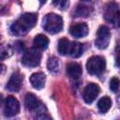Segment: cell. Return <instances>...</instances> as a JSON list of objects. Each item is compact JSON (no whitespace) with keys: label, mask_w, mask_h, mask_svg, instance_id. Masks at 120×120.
Here are the masks:
<instances>
[{"label":"cell","mask_w":120,"mask_h":120,"mask_svg":"<svg viewBox=\"0 0 120 120\" xmlns=\"http://www.w3.org/2000/svg\"><path fill=\"white\" fill-rule=\"evenodd\" d=\"M38 17L35 13H24L11 25L10 31L16 36L24 35L35 26Z\"/></svg>","instance_id":"cell-1"},{"label":"cell","mask_w":120,"mask_h":120,"mask_svg":"<svg viewBox=\"0 0 120 120\" xmlns=\"http://www.w3.org/2000/svg\"><path fill=\"white\" fill-rule=\"evenodd\" d=\"M42 27L50 34H57L63 29V19L55 13H49L43 18Z\"/></svg>","instance_id":"cell-2"},{"label":"cell","mask_w":120,"mask_h":120,"mask_svg":"<svg viewBox=\"0 0 120 120\" xmlns=\"http://www.w3.org/2000/svg\"><path fill=\"white\" fill-rule=\"evenodd\" d=\"M106 68V61L103 57L95 55L88 59L86 63V69L91 75H100Z\"/></svg>","instance_id":"cell-3"},{"label":"cell","mask_w":120,"mask_h":120,"mask_svg":"<svg viewBox=\"0 0 120 120\" xmlns=\"http://www.w3.org/2000/svg\"><path fill=\"white\" fill-rule=\"evenodd\" d=\"M40 60L41 53L39 52V51L38 49H30L24 52L22 58V63L25 67L35 68L40 64Z\"/></svg>","instance_id":"cell-4"},{"label":"cell","mask_w":120,"mask_h":120,"mask_svg":"<svg viewBox=\"0 0 120 120\" xmlns=\"http://www.w3.org/2000/svg\"><path fill=\"white\" fill-rule=\"evenodd\" d=\"M110 38H111L110 29L105 25H100L97 32L96 46L101 50L107 48L110 43Z\"/></svg>","instance_id":"cell-5"},{"label":"cell","mask_w":120,"mask_h":120,"mask_svg":"<svg viewBox=\"0 0 120 120\" xmlns=\"http://www.w3.org/2000/svg\"><path fill=\"white\" fill-rule=\"evenodd\" d=\"M104 19L112 23L118 22L119 20V9L115 2H110L106 5L104 10Z\"/></svg>","instance_id":"cell-6"},{"label":"cell","mask_w":120,"mask_h":120,"mask_svg":"<svg viewBox=\"0 0 120 120\" xmlns=\"http://www.w3.org/2000/svg\"><path fill=\"white\" fill-rule=\"evenodd\" d=\"M20 112V102L14 97L9 96L6 98L5 101V115L8 117H11L16 115Z\"/></svg>","instance_id":"cell-7"},{"label":"cell","mask_w":120,"mask_h":120,"mask_svg":"<svg viewBox=\"0 0 120 120\" xmlns=\"http://www.w3.org/2000/svg\"><path fill=\"white\" fill-rule=\"evenodd\" d=\"M100 92V87L96 84V83H89L85 86L84 90H83V93H82V98H83V100L86 102V103H92L96 98L98 97V95L99 94Z\"/></svg>","instance_id":"cell-8"},{"label":"cell","mask_w":120,"mask_h":120,"mask_svg":"<svg viewBox=\"0 0 120 120\" xmlns=\"http://www.w3.org/2000/svg\"><path fill=\"white\" fill-rule=\"evenodd\" d=\"M22 83V75L18 72H15L10 76V78L6 85V88L10 92H18L21 89Z\"/></svg>","instance_id":"cell-9"},{"label":"cell","mask_w":120,"mask_h":120,"mask_svg":"<svg viewBox=\"0 0 120 120\" xmlns=\"http://www.w3.org/2000/svg\"><path fill=\"white\" fill-rule=\"evenodd\" d=\"M69 33L75 38H82L88 34V26L84 22L75 23L69 27Z\"/></svg>","instance_id":"cell-10"},{"label":"cell","mask_w":120,"mask_h":120,"mask_svg":"<svg viewBox=\"0 0 120 120\" xmlns=\"http://www.w3.org/2000/svg\"><path fill=\"white\" fill-rule=\"evenodd\" d=\"M29 81L32 84V86L38 90L42 89L45 86V81H46V76L43 72H36L33 73L30 78Z\"/></svg>","instance_id":"cell-11"},{"label":"cell","mask_w":120,"mask_h":120,"mask_svg":"<svg viewBox=\"0 0 120 120\" xmlns=\"http://www.w3.org/2000/svg\"><path fill=\"white\" fill-rule=\"evenodd\" d=\"M24 104H25V107L29 110V111H35L37 109L39 108V106L41 105L40 104V101L37 98V97L32 94V93H28L25 95V98H24Z\"/></svg>","instance_id":"cell-12"},{"label":"cell","mask_w":120,"mask_h":120,"mask_svg":"<svg viewBox=\"0 0 120 120\" xmlns=\"http://www.w3.org/2000/svg\"><path fill=\"white\" fill-rule=\"evenodd\" d=\"M67 73L70 78L77 80L82 75V67L78 63H69L67 66Z\"/></svg>","instance_id":"cell-13"},{"label":"cell","mask_w":120,"mask_h":120,"mask_svg":"<svg viewBox=\"0 0 120 120\" xmlns=\"http://www.w3.org/2000/svg\"><path fill=\"white\" fill-rule=\"evenodd\" d=\"M49 45V38L42 35V34H39L38 36L35 37L34 38V46L36 49L38 50H45L47 49Z\"/></svg>","instance_id":"cell-14"},{"label":"cell","mask_w":120,"mask_h":120,"mask_svg":"<svg viewBox=\"0 0 120 120\" xmlns=\"http://www.w3.org/2000/svg\"><path fill=\"white\" fill-rule=\"evenodd\" d=\"M83 52V46L82 43L79 42H72L70 43V49H69V54L74 57L78 58L80 57Z\"/></svg>","instance_id":"cell-15"},{"label":"cell","mask_w":120,"mask_h":120,"mask_svg":"<svg viewBox=\"0 0 120 120\" xmlns=\"http://www.w3.org/2000/svg\"><path fill=\"white\" fill-rule=\"evenodd\" d=\"M111 105H112V100L107 96L101 98L98 102V108L99 112H102V113L108 112L110 110V108H111Z\"/></svg>","instance_id":"cell-16"},{"label":"cell","mask_w":120,"mask_h":120,"mask_svg":"<svg viewBox=\"0 0 120 120\" xmlns=\"http://www.w3.org/2000/svg\"><path fill=\"white\" fill-rule=\"evenodd\" d=\"M58 52L62 55H66L69 53V49H70V42L68 39L63 38L58 41V46H57Z\"/></svg>","instance_id":"cell-17"},{"label":"cell","mask_w":120,"mask_h":120,"mask_svg":"<svg viewBox=\"0 0 120 120\" xmlns=\"http://www.w3.org/2000/svg\"><path fill=\"white\" fill-rule=\"evenodd\" d=\"M47 68L50 72L57 73L59 71V61L55 56H51L47 62Z\"/></svg>","instance_id":"cell-18"},{"label":"cell","mask_w":120,"mask_h":120,"mask_svg":"<svg viewBox=\"0 0 120 120\" xmlns=\"http://www.w3.org/2000/svg\"><path fill=\"white\" fill-rule=\"evenodd\" d=\"M90 13V8L86 6H79L76 9V16H79V17H82V16H84V17H87Z\"/></svg>","instance_id":"cell-19"},{"label":"cell","mask_w":120,"mask_h":120,"mask_svg":"<svg viewBox=\"0 0 120 120\" xmlns=\"http://www.w3.org/2000/svg\"><path fill=\"white\" fill-rule=\"evenodd\" d=\"M52 5L59 9H66L68 7V0H52Z\"/></svg>","instance_id":"cell-20"},{"label":"cell","mask_w":120,"mask_h":120,"mask_svg":"<svg viewBox=\"0 0 120 120\" xmlns=\"http://www.w3.org/2000/svg\"><path fill=\"white\" fill-rule=\"evenodd\" d=\"M118 88H119V80H118V78L113 77L110 82V89L112 92L116 93L118 91Z\"/></svg>","instance_id":"cell-21"},{"label":"cell","mask_w":120,"mask_h":120,"mask_svg":"<svg viewBox=\"0 0 120 120\" xmlns=\"http://www.w3.org/2000/svg\"><path fill=\"white\" fill-rule=\"evenodd\" d=\"M3 68H4V66H3V65H1V64H0V73H1V72H2V70H3Z\"/></svg>","instance_id":"cell-22"},{"label":"cell","mask_w":120,"mask_h":120,"mask_svg":"<svg viewBox=\"0 0 120 120\" xmlns=\"http://www.w3.org/2000/svg\"><path fill=\"white\" fill-rule=\"evenodd\" d=\"M39 2H40L41 4H45V3L47 2V0H39Z\"/></svg>","instance_id":"cell-23"},{"label":"cell","mask_w":120,"mask_h":120,"mask_svg":"<svg viewBox=\"0 0 120 120\" xmlns=\"http://www.w3.org/2000/svg\"><path fill=\"white\" fill-rule=\"evenodd\" d=\"M1 102H2V95L0 94V103H1Z\"/></svg>","instance_id":"cell-24"},{"label":"cell","mask_w":120,"mask_h":120,"mask_svg":"<svg viewBox=\"0 0 120 120\" xmlns=\"http://www.w3.org/2000/svg\"><path fill=\"white\" fill-rule=\"evenodd\" d=\"M82 1H88V0H82Z\"/></svg>","instance_id":"cell-25"}]
</instances>
